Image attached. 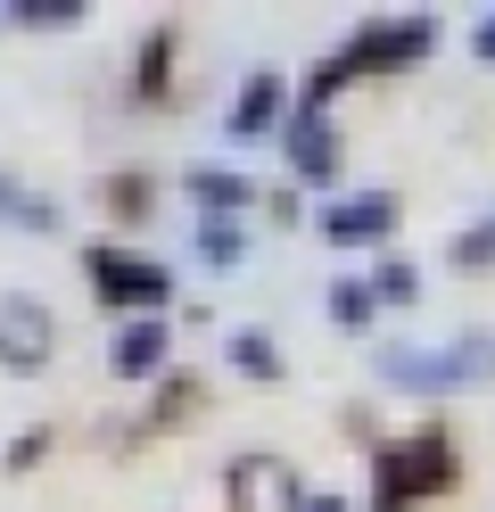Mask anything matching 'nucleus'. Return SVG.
I'll return each instance as SVG.
<instances>
[{
	"mask_svg": "<svg viewBox=\"0 0 495 512\" xmlns=\"http://www.w3.org/2000/svg\"><path fill=\"white\" fill-rule=\"evenodd\" d=\"M174 58H182V25L157 17L141 34V50H132V108H165L174 100Z\"/></svg>",
	"mask_w": 495,
	"mask_h": 512,
	"instance_id": "nucleus-10",
	"label": "nucleus"
},
{
	"mask_svg": "<svg viewBox=\"0 0 495 512\" xmlns=\"http://www.w3.org/2000/svg\"><path fill=\"white\" fill-rule=\"evenodd\" d=\"M380 380H388V389H413V397L487 389V380H495V331H462L454 347H388Z\"/></svg>",
	"mask_w": 495,
	"mask_h": 512,
	"instance_id": "nucleus-3",
	"label": "nucleus"
},
{
	"mask_svg": "<svg viewBox=\"0 0 495 512\" xmlns=\"http://www.w3.org/2000/svg\"><path fill=\"white\" fill-rule=\"evenodd\" d=\"M83 17H91L83 0H17L9 9V25H25V34H75Z\"/></svg>",
	"mask_w": 495,
	"mask_h": 512,
	"instance_id": "nucleus-18",
	"label": "nucleus"
},
{
	"mask_svg": "<svg viewBox=\"0 0 495 512\" xmlns=\"http://www.w3.org/2000/svg\"><path fill=\"white\" fill-rule=\"evenodd\" d=\"M454 479H462V455H454L446 422L396 430V438L372 446V512H421V504H438Z\"/></svg>",
	"mask_w": 495,
	"mask_h": 512,
	"instance_id": "nucleus-2",
	"label": "nucleus"
},
{
	"mask_svg": "<svg viewBox=\"0 0 495 512\" xmlns=\"http://www.w3.org/2000/svg\"><path fill=\"white\" fill-rule=\"evenodd\" d=\"M99 207H108L124 232H132V223H149L157 215V174L149 166H116L108 182H99Z\"/></svg>",
	"mask_w": 495,
	"mask_h": 512,
	"instance_id": "nucleus-12",
	"label": "nucleus"
},
{
	"mask_svg": "<svg viewBox=\"0 0 495 512\" xmlns=\"http://www.w3.org/2000/svg\"><path fill=\"white\" fill-rule=\"evenodd\" d=\"M281 149H289L297 182H339V166H347V141H339V124H330V108H306V100H289Z\"/></svg>",
	"mask_w": 495,
	"mask_h": 512,
	"instance_id": "nucleus-6",
	"label": "nucleus"
},
{
	"mask_svg": "<svg viewBox=\"0 0 495 512\" xmlns=\"http://www.w3.org/2000/svg\"><path fill=\"white\" fill-rule=\"evenodd\" d=\"M83 281L99 290V306H116V314H165V298H174V273L157 265V256L141 248H124V240H91L83 248Z\"/></svg>",
	"mask_w": 495,
	"mask_h": 512,
	"instance_id": "nucleus-4",
	"label": "nucleus"
},
{
	"mask_svg": "<svg viewBox=\"0 0 495 512\" xmlns=\"http://www.w3.org/2000/svg\"><path fill=\"white\" fill-rule=\"evenodd\" d=\"M198 405H207V389H198L190 372H165V389H157V405L141 413V430H182Z\"/></svg>",
	"mask_w": 495,
	"mask_h": 512,
	"instance_id": "nucleus-15",
	"label": "nucleus"
},
{
	"mask_svg": "<svg viewBox=\"0 0 495 512\" xmlns=\"http://www.w3.org/2000/svg\"><path fill=\"white\" fill-rule=\"evenodd\" d=\"M223 496H231V512H297L306 504V479H297L281 455H240L223 471Z\"/></svg>",
	"mask_w": 495,
	"mask_h": 512,
	"instance_id": "nucleus-7",
	"label": "nucleus"
},
{
	"mask_svg": "<svg viewBox=\"0 0 495 512\" xmlns=\"http://www.w3.org/2000/svg\"><path fill=\"white\" fill-rule=\"evenodd\" d=\"M330 323H339V331H363V323H372V290H363V281L347 273V281H330Z\"/></svg>",
	"mask_w": 495,
	"mask_h": 512,
	"instance_id": "nucleus-21",
	"label": "nucleus"
},
{
	"mask_svg": "<svg viewBox=\"0 0 495 512\" xmlns=\"http://www.w3.org/2000/svg\"><path fill=\"white\" fill-rule=\"evenodd\" d=\"M42 455H50V430H25V438H9V455H0V471L17 479V471H33Z\"/></svg>",
	"mask_w": 495,
	"mask_h": 512,
	"instance_id": "nucleus-22",
	"label": "nucleus"
},
{
	"mask_svg": "<svg viewBox=\"0 0 495 512\" xmlns=\"http://www.w3.org/2000/svg\"><path fill=\"white\" fill-rule=\"evenodd\" d=\"M446 265H454V273H495V215H479L471 232H454Z\"/></svg>",
	"mask_w": 495,
	"mask_h": 512,
	"instance_id": "nucleus-19",
	"label": "nucleus"
},
{
	"mask_svg": "<svg viewBox=\"0 0 495 512\" xmlns=\"http://www.w3.org/2000/svg\"><path fill=\"white\" fill-rule=\"evenodd\" d=\"M190 199H198V215H240L248 199H256V182L240 174V166H190Z\"/></svg>",
	"mask_w": 495,
	"mask_h": 512,
	"instance_id": "nucleus-13",
	"label": "nucleus"
},
{
	"mask_svg": "<svg viewBox=\"0 0 495 512\" xmlns=\"http://www.w3.org/2000/svg\"><path fill=\"white\" fill-rule=\"evenodd\" d=\"M396 190H363V199H339V207H322V240L330 248H388L396 240Z\"/></svg>",
	"mask_w": 495,
	"mask_h": 512,
	"instance_id": "nucleus-8",
	"label": "nucleus"
},
{
	"mask_svg": "<svg viewBox=\"0 0 495 512\" xmlns=\"http://www.w3.org/2000/svg\"><path fill=\"white\" fill-rule=\"evenodd\" d=\"M289 116V83L273 75V67H256L248 83H240V100H231V141H264V133H273V124Z\"/></svg>",
	"mask_w": 495,
	"mask_h": 512,
	"instance_id": "nucleus-11",
	"label": "nucleus"
},
{
	"mask_svg": "<svg viewBox=\"0 0 495 512\" xmlns=\"http://www.w3.org/2000/svg\"><path fill=\"white\" fill-rule=\"evenodd\" d=\"M363 290H372V306H413L421 298V273L405 265V256H380V273L363 281Z\"/></svg>",
	"mask_w": 495,
	"mask_h": 512,
	"instance_id": "nucleus-20",
	"label": "nucleus"
},
{
	"mask_svg": "<svg viewBox=\"0 0 495 512\" xmlns=\"http://www.w3.org/2000/svg\"><path fill=\"white\" fill-rule=\"evenodd\" d=\"M50 356H58V314L25 290H0V372L33 380V372H50Z\"/></svg>",
	"mask_w": 495,
	"mask_h": 512,
	"instance_id": "nucleus-5",
	"label": "nucleus"
},
{
	"mask_svg": "<svg viewBox=\"0 0 495 512\" xmlns=\"http://www.w3.org/2000/svg\"><path fill=\"white\" fill-rule=\"evenodd\" d=\"M108 372H124V380H165V372H174V323H165V314L124 323L116 347H108Z\"/></svg>",
	"mask_w": 495,
	"mask_h": 512,
	"instance_id": "nucleus-9",
	"label": "nucleus"
},
{
	"mask_svg": "<svg viewBox=\"0 0 495 512\" xmlns=\"http://www.w3.org/2000/svg\"><path fill=\"white\" fill-rule=\"evenodd\" d=\"M231 372L256 380V389H273V380H281V347H273V331H231Z\"/></svg>",
	"mask_w": 495,
	"mask_h": 512,
	"instance_id": "nucleus-16",
	"label": "nucleus"
},
{
	"mask_svg": "<svg viewBox=\"0 0 495 512\" xmlns=\"http://www.w3.org/2000/svg\"><path fill=\"white\" fill-rule=\"evenodd\" d=\"M438 34H446V25L429 17V9H405V17H363L355 34L330 50L314 75H306V91H297V100H306V108H330V100H339V83H355V75H405V67H421V58L438 50Z\"/></svg>",
	"mask_w": 495,
	"mask_h": 512,
	"instance_id": "nucleus-1",
	"label": "nucleus"
},
{
	"mask_svg": "<svg viewBox=\"0 0 495 512\" xmlns=\"http://www.w3.org/2000/svg\"><path fill=\"white\" fill-rule=\"evenodd\" d=\"M471 50H479V58H487V67H495V9L479 17V34H471Z\"/></svg>",
	"mask_w": 495,
	"mask_h": 512,
	"instance_id": "nucleus-23",
	"label": "nucleus"
},
{
	"mask_svg": "<svg viewBox=\"0 0 495 512\" xmlns=\"http://www.w3.org/2000/svg\"><path fill=\"white\" fill-rule=\"evenodd\" d=\"M198 256H207L215 273H231L248 256V232H240V215H198Z\"/></svg>",
	"mask_w": 495,
	"mask_h": 512,
	"instance_id": "nucleus-17",
	"label": "nucleus"
},
{
	"mask_svg": "<svg viewBox=\"0 0 495 512\" xmlns=\"http://www.w3.org/2000/svg\"><path fill=\"white\" fill-rule=\"evenodd\" d=\"M0 223H17V232H33V240H50V232H58V199H50V190H25L17 174H0Z\"/></svg>",
	"mask_w": 495,
	"mask_h": 512,
	"instance_id": "nucleus-14",
	"label": "nucleus"
},
{
	"mask_svg": "<svg viewBox=\"0 0 495 512\" xmlns=\"http://www.w3.org/2000/svg\"><path fill=\"white\" fill-rule=\"evenodd\" d=\"M297 512H347V496H330V488H306V504Z\"/></svg>",
	"mask_w": 495,
	"mask_h": 512,
	"instance_id": "nucleus-24",
	"label": "nucleus"
}]
</instances>
